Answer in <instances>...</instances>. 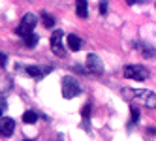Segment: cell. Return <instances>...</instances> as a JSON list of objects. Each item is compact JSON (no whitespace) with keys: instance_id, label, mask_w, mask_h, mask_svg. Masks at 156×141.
I'll return each instance as SVG.
<instances>
[{"instance_id":"cell-1","label":"cell","mask_w":156,"mask_h":141,"mask_svg":"<svg viewBox=\"0 0 156 141\" xmlns=\"http://www.w3.org/2000/svg\"><path fill=\"white\" fill-rule=\"evenodd\" d=\"M60 90H62V96L66 100H72V98H75V96L81 94V86L73 77H64L62 85H60Z\"/></svg>"},{"instance_id":"cell-2","label":"cell","mask_w":156,"mask_h":141,"mask_svg":"<svg viewBox=\"0 0 156 141\" xmlns=\"http://www.w3.org/2000/svg\"><path fill=\"white\" fill-rule=\"evenodd\" d=\"M124 77L126 79H136V81H145L149 77V70L141 64H130L124 68Z\"/></svg>"},{"instance_id":"cell-3","label":"cell","mask_w":156,"mask_h":141,"mask_svg":"<svg viewBox=\"0 0 156 141\" xmlns=\"http://www.w3.org/2000/svg\"><path fill=\"white\" fill-rule=\"evenodd\" d=\"M36 23H38V17L34 15V13H27L25 17H23V21H21V25L17 26V34L19 36H28V34H32V30H34V26H36Z\"/></svg>"},{"instance_id":"cell-4","label":"cell","mask_w":156,"mask_h":141,"mask_svg":"<svg viewBox=\"0 0 156 141\" xmlns=\"http://www.w3.org/2000/svg\"><path fill=\"white\" fill-rule=\"evenodd\" d=\"M85 64H87V72L88 73H92V75H102L104 73V62L98 55H94V53H90V55L87 57Z\"/></svg>"},{"instance_id":"cell-5","label":"cell","mask_w":156,"mask_h":141,"mask_svg":"<svg viewBox=\"0 0 156 141\" xmlns=\"http://www.w3.org/2000/svg\"><path fill=\"white\" fill-rule=\"evenodd\" d=\"M51 51L55 53L57 57H66V49H64V43H62V30H55L51 34Z\"/></svg>"},{"instance_id":"cell-6","label":"cell","mask_w":156,"mask_h":141,"mask_svg":"<svg viewBox=\"0 0 156 141\" xmlns=\"http://www.w3.org/2000/svg\"><path fill=\"white\" fill-rule=\"evenodd\" d=\"M13 130H15V121L13 118L4 117L2 121H0V136L2 137H9L13 134Z\"/></svg>"},{"instance_id":"cell-7","label":"cell","mask_w":156,"mask_h":141,"mask_svg":"<svg viewBox=\"0 0 156 141\" xmlns=\"http://www.w3.org/2000/svg\"><path fill=\"white\" fill-rule=\"evenodd\" d=\"M66 41H68V47L72 51H81L83 49V40L77 36V34H70L68 38H66Z\"/></svg>"},{"instance_id":"cell-8","label":"cell","mask_w":156,"mask_h":141,"mask_svg":"<svg viewBox=\"0 0 156 141\" xmlns=\"http://www.w3.org/2000/svg\"><path fill=\"white\" fill-rule=\"evenodd\" d=\"M47 72H51L49 66H47V68H40V66H28V68H27V73L30 75V77H36V79H41Z\"/></svg>"},{"instance_id":"cell-9","label":"cell","mask_w":156,"mask_h":141,"mask_svg":"<svg viewBox=\"0 0 156 141\" xmlns=\"http://www.w3.org/2000/svg\"><path fill=\"white\" fill-rule=\"evenodd\" d=\"M75 9H77V17H81V19H87L88 17L87 0H75Z\"/></svg>"},{"instance_id":"cell-10","label":"cell","mask_w":156,"mask_h":141,"mask_svg":"<svg viewBox=\"0 0 156 141\" xmlns=\"http://www.w3.org/2000/svg\"><path fill=\"white\" fill-rule=\"evenodd\" d=\"M38 36L36 34H28V36H25V45L27 47H36L38 45Z\"/></svg>"},{"instance_id":"cell-11","label":"cell","mask_w":156,"mask_h":141,"mask_svg":"<svg viewBox=\"0 0 156 141\" xmlns=\"http://www.w3.org/2000/svg\"><path fill=\"white\" fill-rule=\"evenodd\" d=\"M23 121H25L27 124H32V122H36V121H38V115H36L34 111H25Z\"/></svg>"},{"instance_id":"cell-12","label":"cell","mask_w":156,"mask_h":141,"mask_svg":"<svg viewBox=\"0 0 156 141\" xmlns=\"http://www.w3.org/2000/svg\"><path fill=\"white\" fill-rule=\"evenodd\" d=\"M43 19V26H45V28H51V26H55V19H53V15H47V13H43L41 15Z\"/></svg>"},{"instance_id":"cell-13","label":"cell","mask_w":156,"mask_h":141,"mask_svg":"<svg viewBox=\"0 0 156 141\" xmlns=\"http://www.w3.org/2000/svg\"><path fill=\"white\" fill-rule=\"evenodd\" d=\"M130 111H132V122H137L139 121V107L137 105H132Z\"/></svg>"},{"instance_id":"cell-14","label":"cell","mask_w":156,"mask_h":141,"mask_svg":"<svg viewBox=\"0 0 156 141\" xmlns=\"http://www.w3.org/2000/svg\"><path fill=\"white\" fill-rule=\"evenodd\" d=\"M81 115H83V118H85V121H88V117H90V104L83 105V111H81Z\"/></svg>"},{"instance_id":"cell-15","label":"cell","mask_w":156,"mask_h":141,"mask_svg":"<svg viewBox=\"0 0 156 141\" xmlns=\"http://www.w3.org/2000/svg\"><path fill=\"white\" fill-rule=\"evenodd\" d=\"M100 13H102V15H105V13H107V2H105V0H104L102 4H100Z\"/></svg>"},{"instance_id":"cell-16","label":"cell","mask_w":156,"mask_h":141,"mask_svg":"<svg viewBox=\"0 0 156 141\" xmlns=\"http://www.w3.org/2000/svg\"><path fill=\"white\" fill-rule=\"evenodd\" d=\"M147 104H149L151 107H154V92H149V96H147Z\"/></svg>"},{"instance_id":"cell-17","label":"cell","mask_w":156,"mask_h":141,"mask_svg":"<svg viewBox=\"0 0 156 141\" xmlns=\"http://www.w3.org/2000/svg\"><path fill=\"white\" fill-rule=\"evenodd\" d=\"M4 60H6V55H2V53H0V64H2V66H4V64H6Z\"/></svg>"},{"instance_id":"cell-18","label":"cell","mask_w":156,"mask_h":141,"mask_svg":"<svg viewBox=\"0 0 156 141\" xmlns=\"http://www.w3.org/2000/svg\"><path fill=\"white\" fill-rule=\"evenodd\" d=\"M136 2H147V0H128V4L132 6V4H136Z\"/></svg>"},{"instance_id":"cell-19","label":"cell","mask_w":156,"mask_h":141,"mask_svg":"<svg viewBox=\"0 0 156 141\" xmlns=\"http://www.w3.org/2000/svg\"><path fill=\"white\" fill-rule=\"evenodd\" d=\"M58 141H62V136H60V137H58Z\"/></svg>"},{"instance_id":"cell-20","label":"cell","mask_w":156,"mask_h":141,"mask_svg":"<svg viewBox=\"0 0 156 141\" xmlns=\"http://www.w3.org/2000/svg\"><path fill=\"white\" fill-rule=\"evenodd\" d=\"M0 115H2V107H0Z\"/></svg>"},{"instance_id":"cell-21","label":"cell","mask_w":156,"mask_h":141,"mask_svg":"<svg viewBox=\"0 0 156 141\" xmlns=\"http://www.w3.org/2000/svg\"><path fill=\"white\" fill-rule=\"evenodd\" d=\"M25 141H28V139H25Z\"/></svg>"}]
</instances>
